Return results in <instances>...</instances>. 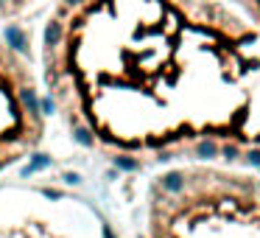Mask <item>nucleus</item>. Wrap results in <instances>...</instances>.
I'll return each instance as SVG.
<instances>
[{
  "label": "nucleus",
  "mask_w": 260,
  "mask_h": 238,
  "mask_svg": "<svg viewBox=\"0 0 260 238\" xmlns=\"http://www.w3.org/2000/svg\"><path fill=\"white\" fill-rule=\"evenodd\" d=\"M42 84L70 137L118 165L252 168L260 34L226 0H56Z\"/></svg>",
  "instance_id": "1"
},
{
  "label": "nucleus",
  "mask_w": 260,
  "mask_h": 238,
  "mask_svg": "<svg viewBox=\"0 0 260 238\" xmlns=\"http://www.w3.org/2000/svg\"><path fill=\"white\" fill-rule=\"evenodd\" d=\"M146 238H260V176L249 168L185 163L154 176Z\"/></svg>",
  "instance_id": "2"
},
{
  "label": "nucleus",
  "mask_w": 260,
  "mask_h": 238,
  "mask_svg": "<svg viewBox=\"0 0 260 238\" xmlns=\"http://www.w3.org/2000/svg\"><path fill=\"white\" fill-rule=\"evenodd\" d=\"M45 107L31 62L0 34V174L42 146Z\"/></svg>",
  "instance_id": "3"
},
{
  "label": "nucleus",
  "mask_w": 260,
  "mask_h": 238,
  "mask_svg": "<svg viewBox=\"0 0 260 238\" xmlns=\"http://www.w3.org/2000/svg\"><path fill=\"white\" fill-rule=\"evenodd\" d=\"M235 12H241L243 17L252 23V28L260 34V0H226ZM252 165L260 168V104L257 115H254V132H252Z\"/></svg>",
  "instance_id": "4"
},
{
  "label": "nucleus",
  "mask_w": 260,
  "mask_h": 238,
  "mask_svg": "<svg viewBox=\"0 0 260 238\" xmlns=\"http://www.w3.org/2000/svg\"><path fill=\"white\" fill-rule=\"evenodd\" d=\"M40 0H0V20H12L17 14L28 12L31 6H37Z\"/></svg>",
  "instance_id": "5"
}]
</instances>
